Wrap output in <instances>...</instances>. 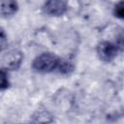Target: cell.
<instances>
[{"label": "cell", "mask_w": 124, "mask_h": 124, "mask_svg": "<svg viewBox=\"0 0 124 124\" xmlns=\"http://www.w3.org/2000/svg\"><path fill=\"white\" fill-rule=\"evenodd\" d=\"M60 59L53 53L44 52L33 61L32 68L40 73H49L58 67Z\"/></svg>", "instance_id": "obj_1"}, {"label": "cell", "mask_w": 124, "mask_h": 124, "mask_svg": "<svg viewBox=\"0 0 124 124\" xmlns=\"http://www.w3.org/2000/svg\"><path fill=\"white\" fill-rule=\"evenodd\" d=\"M97 53L101 60L110 62L117 54V46L109 42H102L97 46Z\"/></svg>", "instance_id": "obj_2"}, {"label": "cell", "mask_w": 124, "mask_h": 124, "mask_svg": "<svg viewBox=\"0 0 124 124\" xmlns=\"http://www.w3.org/2000/svg\"><path fill=\"white\" fill-rule=\"evenodd\" d=\"M22 53L19 50L13 49L8 51L6 54H3L2 56V62L3 66L5 69H10V70H16L22 61Z\"/></svg>", "instance_id": "obj_3"}, {"label": "cell", "mask_w": 124, "mask_h": 124, "mask_svg": "<svg viewBox=\"0 0 124 124\" xmlns=\"http://www.w3.org/2000/svg\"><path fill=\"white\" fill-rule=\"evenodd\" d=\"M44 10L49 16H59L66 13L67 5L63 0H46L44 5Z\"/></svg>", "instance_id": "obj_4"}, {"label": "cell", "mask_w": 124, "mask_h": 124, "mask_svg": "<svg viewBox=\"0 0 124 124\" xmlns=\"http://www.w3.org/2000/svg\"><path fill=\"white\" fill-rule=\"evenodd\" d=\"M17 8L18 6L16 0H1V15L3 16L15 15Z\"/></svg>", "instance_id": "obj_5"}, {"label": "cell", "mask_w": 124, "mask_h": 124, "mask_svg": "<svg viewBox=\"0 0 124 124\" xmlns=\"http://www.w3.org/2000/svg\"><path fill=\"white\" fill-rule=\"evenodd\" d=\"M57 69H59V72H60L61 74L66 75V74H69V73H71V72L73 71L74 66H73V64H72L70 61H67V60H60Z\"/></svg>", "instance_id": "obj_6"}, {"label": "cell", "mask_w": 124, "mask_h": 124, "mask_svg": "<svg viewBox=\"0 0 124 124\" xmlns=\"http://www.w3.org/2000/svg\"><path fill=\"white\" fill-rule=\"evenodd\" d=\"M114 15L116 17L124 19V0L118 2L114 7Z\"/></svg>", "instance_id": "obj_7"}, {"label": "cell", "mask_w": 124, "mask_h": 124, "mask_svg": "<svg viewBox=\"0 0 124 124\" xmlns=\"http://www.w3.org/2000/svg\"><path fill=\"white\" fill-rule=\"evenodd\" d=\"M36 121L39 122H49L51 121V115L47 111H40L38 112V116H35Z\"/></svg>", "instance_id": "obj_8"}, {"label": "cell", "mask_w": 124, "mask_h": 124, "mask_svg": "<svg viewBox=\"0 0 124 124\" xmlns=\"http://www.w3.org/2000/svg\"><path fill=\"white\" fill-rule=\"evenodd\" d=\"M116 46L121 51H124V29L120 31L116 37Z\"/></svg>", "instance_id": "obj_9"}, {"label": "cell", "mask_w": 124, "mask_h": 124, "mask_svg": "<svg viewBox=\"0 0 124 124\" xmlns=\"http://www.w3.org/2000/svg\"><path fill=\"white\" fill-rule=\"evenodd\" d=\"M6 69H2L1 70V89L4 90L5 88H7L9 86V79H8V73H6L5 71Z\"/></svg>", "instance_id": "obj_10"}, {"label": "cell", "mask_w": 124, "mask_h": 124, "mask_svg": "<svg viewBox=\"0 0 124 124\" xmlns=\"http://www.w3.org/2000/svg\"><path fill=\"white\" fill-rule=\"evenodd\" d=\"M6 46V36H5V33H4V30L1 31V48L2 50L5 48Z\"/></svg>", "instance_id": "obj_11"}]
</instances>
